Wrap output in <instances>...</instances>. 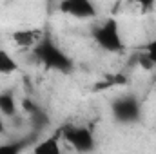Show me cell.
<instances>
[{
	"label": "cell",
	"instance_id": "cell-4",
	"mask_svg": "<svg viewBox=\"0 0 156 154\" xmlns=\"http://www.w3.org/2000/svg\"><path fill=\"white\" fill-rule=\"evenodd\" d=\"M113 114L118 121H123V123L136 121L140 116V103L133 96H123L113 103Z\"/></svg>",
	"mask_w": 156,
	"mask_h": 154
},
{
	"label": "cell",
	"instance_id": "cell-3",
	"mask_svg": "<svg viewBox=\"0 0 156 154\" xmlns=\"http://www.w3.org/2000/svg\"><path fill=\"white\" fill-rule=\"evenodd\" d=\"M60 136L78 152H91L94 149V136L87 127L66 125L60 129Z\"/></svg>",
	"mask_w": 156,
	"mask_h": 154
},
{
	"label": "cell",
	"instance_id": "cell-5",
	"mask_svg": "<svg viewBox=\"0 0 156 154\" xmlns=\"http://www.w3.org/2000/svg\"><path fill=\"white\" fill-rule=\"evenodd\" d=\"M60 11L71 15L75 18H93L96 16V7L87 0H64L60 4Z\"/></svg>",
	"mask_w": 156,
	"mask_h": 154
},
{
	"label": "cell",
	"instance_id": "cell-6",
	"mask_svg": "<svg viewBox=\"0 0 156 154\" xmlns=\"http://www.w3.org/2000/svg\"><path fill=\"white\" fill-rule=\"evenodd\" d=\"M44 31L42 29H18L13 33V42L18 47H37L44 40Z\"/></svg>",
	"mask_w": 156,
	"mask_h": 154
},
{
	"label": "cell",
	"instance_id": "cell-7",
	"mask_svg": "<svg viewBox=\"0 0 156 154\" xmlns=\"http://www.w3.org/2000/svg\"><path fill=\"white\" fill-rule=\"evenodd\" d=\"M60 132L55 134V136H49L45 140L38 142L33 149V154H62L60 151V140H58Z\"/></svg>",
	"mask_w": 156,
	"mask_h": 154
},
{
	"label": "cell",
	"instance_id": "cell-2",
	"mask_svg": "<svg viewBox=\"0 0 156 154\" xmlns=\"http://www.w3.org/2000/svg\"><path fill=\"white\" fill-rule=\"evenodd\" d=\"M93 38L102 49H105L109 53H118V51L123 49V42H122V37H120L118 22L115 18H107L104 24H100L93 31Z\"/></svg>",
	"mask_w": 156,
	"mask_h": 154
},
{
	"label": "cell",
	"instance_id": "cell-9",
	"mask_svg": "<svg viewBox=\"0 0 156 154\" xmlns=\"http://www.w3.org/2000/svg\"><path fill=\"white\" fill-rule=\"evenodd\" d=\"M16 67H18V65H16V62L11 58V54L0 49V73H2V75H11V73L16 71Z\"/></svg>",
	"mask_w": 156,
	"mask_h": 154
},
{
	"label": "cell",
	"instance_id": "cell-8",
	"mask_svg": "<svg viewBox=\"0 0 156 154\" xmlns=\"http://www.w3.org/2000/svg\"><path fill=\"white\" fill-rule=\"evenodd\" d=\"M0 113L4 116H15L16 113V103H15V96L9 91L0 93Z\"/></svg>",
	"mask_w": 156,
	"mask_h": 154
},
{
	"label": "cell",
	"instance_id": "cell-10",
	"mask_svg": "<svg viewBox=\"0 0 156 154\" xmlns=\"http://www.w3.org/2000/svg\"><path fill=\"white\" fill-rule=\"evenodd\" d=\"M24 149V142H11L0 145V154H20Z\"/></svg>",
	"mask_w": 156,
	"mask_h": 154
},
{
	"label": "cell",
	"instance_id": "cell-12",
	"mask_svg": "<svg viewBox=\"0 0 156 154\" xmlns=\"http://www.w3.org/2000/svg\"><path fill=\"white\" fill-rule=\"evenodd\" d=\"M2 131H4V125H2V121H0V132H2Z\"/></svg>",
	"mask_w": 156,
	"mask_h": 154
},
{
	"label": "cell",
	"instance_id": "cell-1",
	"mask_svg": "<svg viewBox=\"0 0 156 154\" xmlns=\"http://www.w3.org/2000/svg\"><path fill=\"white\" fill-rule=\"evenodd\" d=\"M33 51H35V56L38 58L45 67H49V69L62 71V73H69V71L73 69L71 60H69L51 40L45 38V37H44V40L40 42Z\"/></svg>",
	"mask_w": 156,
	"mask_h": 154
},
{
	"label": "cell",
	"instance_id": "cell-11",
	"mask_svg": "<svg viewBox=\"0 0 156 154\" xmlns=\"http://www.w3.org/2000/svg\"><path fill=\"white\" fill-rule=\"evenodd\" d=\"M144 56L153 64V67H154V71H156V40H154V42H151V44L147 45V53H145Z\"/></svg>",
	"mask_w": 156,
	"mask_h": 154
}]
</instances>
